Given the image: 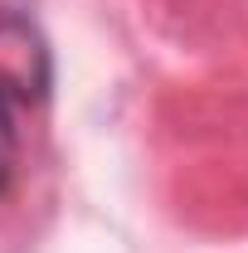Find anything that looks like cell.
<instances>
[{
  "label": "cell",
  "mask_w": 248,
  "mask_h": 253,
  "mask_svg": "<svg viewBox=\"0 0 248 253\" xmlns=\"http://www.w3.org/2000/svg\"><path fill=\"white\" fill-rule=\"evenodd\" d=\"M15 102L10 97H0V195L5 185L15 180V161H20V126H15Z\"/></svg>",
  "instance_id": "obj_2"
},
{
  "label": "cell",
  "mask_w": 248,
  "mask_h": 253,
  "mask_svg": "<svg viewBox=\"0 0 248 253\" xmlns=\"http://www.w3.org/2000/svg\"><path fill=\"white\" fill-rule=\"evenodd\" d=\"M54 93V49L44 30L20 10H0V97L39 107Z\"/></svg>",
  "instance_id": "obj_1"
}]
</instances>
